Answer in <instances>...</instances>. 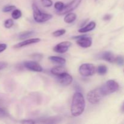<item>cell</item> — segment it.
Here are the masks:
<instances>
[{"mask_svg":"<svg viewBox=\"0 0 124 124\" xmlns=\"http://www.w3.org/2000/svg\"><path fill=\"white\" fill-rule=\"evenodd\" d=\"M85 107V102L84 96L79 92H76L73 97L71 105V113L73 116L77 117L82 115Z\"/></svg>","mask_w":124,"mask_h":124,"instance_id":"1","label":"cell"},{"mask_svg":"<svg viewBox=\"0 0 124 124\" xmlns=\"http://www.w3.org/2000/svg\"><path fill=\"white\" fill-rule=\"evenodd\" d=\"M119 88L118 83L114 80H108L104 85L100 87L103 96H107L118 90Z\"/></svg>","mask_w":124,"mask_h":124,"instance_id":"2","label":"cell"},{"mask_svg":"<svg viewBox=\"0 0 124 124\" xmlns=\"http://www.w3.org/2000/svg\"><path fill=\"white\" fill-rule=\"evenodd\" d=\"M33 11L34 19L38 23H44L52 18V15L41 12L36 5L33 4Z\"/></svg>","mask_w":124,"mask_h":124,"instance_id":"3","label":"cell"},{"mask_svg":"<svg viewBox=\"0 0 124 124\" xmlns=\"http://www.w3.org/2000/svg\"><path fill=\"white\" fill-rule=\"evenodd\" d=\"M103 96L100 88H98L90 91L87 95V99L91 104H96L101 100Z\"/></svg>","mask_w":124,"mask_h":124,"instance_id":"4","label":"cell"},{"mask_svg":"<svg viewBox=\"0 0 124 124\" xmlns=\"http://www.w3.org/2000/svg\"><path fill=\"white\" fill-rule=\"evenodd\" d=\"M79 73L85 77L93 76L96 72V68L93 64L86 63L83 64L79 67Z\"/></svg>","mask_w":124,"mask_h":124,"instance_id":"5","label":"cell"},{"mask_svg":"<svg viewBox=\"0 0 124 124\" xmlns=\"http://www.w3.org/2000/svg\"><path fill=\"white\" fill-rule=\"evenodd\" d=\"M73 39H77L76 43L81 47L83 48H88L92 44V39L91 38L87 37V35H82L73 37Z\"/></svg>","mask_w":124,"mask_h":124,"instance_id":"6","label":"cell"},{"mask_svg":"<svg viewBox=\"0 0 124 124\" xmlns=\"http://www.w3.org/2000/svg\"><path fill=\"white\" fill-rule=\"evenodd\" d=\"M81 1H82V0H73L68 5L64 6V7L61 10L58 11V14L59 15H65L66 13L74 10L75 8L78 7Z\"/></svg>","mask_w":124,"mask_h":124,"instance_id":"7","label":"cell"},{"mask_svg":"<svg viewBox=\"0 0 124 124\" xmlns=\"http://www.w3.org/2000/svg\"><path fill=\"white\" fill-rule=\"evenodd\" d=\"M71 46V43L69 41H64L57 44L54 47L53 50L55 52L59 53H64L69 50V48Z\"/></svg>","mask_w":124,"mask_h":124,"instance_id":"8","label":"cell"},{"mask_svg":"<svg viewBox=\"0 0 124 124\" xmlns=\"http://www.w3.org/2000/svg\"><path fill=\"white\" fill-rule=\"evenodd\" d=\"M58 81L61 85L67 86L70 85L73 81V78L67 72L58 76Z\"/></svg>","mask_w":124,"mask_h":124,"instance_id":"9","label":"cell"},{"mask_svg":"<svg viewBox=\"0 0 124 124\" xmlns=\"http://www.w3.org/2000/svg\"><path fill=\"white\" fill-rule=\"evenodd\" d=\"M24 65L25 68L29 70L36 72H41L42 71V68L39 64L35 61H25Z\"/></svg>","mask_w":124,"mask_h":124,"instance_id":"10","label":"cell"},{"mask_svg":"<svg viewBox=\"0 0 124 124\" xmlns=\"http://www.w3.org/2000/svg\"><path fill=\"white\" fill-rule=\"evenodd\" d=\"M41 41V39L39 38H31L29 39L25 40V41L21 42L17 44L16 45L14 46L15 48H21V47H24V46H29V45L33 44L38 43V42Z\"/></svg>","mask_w":124,"mask_h":124,"instance_id":"11","label":"cell"},{"mask_svg":"<svg viewBox=\"0 0 124 124\" xmlns=\"http://www.w3.org/2000/svg\"><path fill=\"white\" fill-rule=\"evenodd\" d=\"M101 58L111 63L115 62L116 60V57L110 52H105L102 53L101 55Z\"/></svg>","mask_w":124,"mask_h":124,"instance_id":"12","label":"cell"},{"mask_svg":"<svg viewBox=\"0 0 124 124\" xmlns=\"http://www.w3.org/2000/svg\"><path fill=\"white\" fill-rule=\"evenodd\" d=\"M67 72V70L62 66H57L53 68L51 70V73L53 75H56V76H59L64 73Z\"/></svg>","mask_w":124,"mask_h":124,"instance_id":"13","label":"cell"},{"mask_svg":"<svg viewBox=\"0 0 124 124\" xmlns=\"http://www.w3.org/2000/svg\"><path fill=\"white\" fill-rule=\"evenodd\" d=\"M96 27V23L94 21L90 22L88 25L84 27L81 28V29H79L78 31L80 33H87L90 31H92L93 29L95 28Z\"/></svg>","mask_w":124,"mask_h":124,"instance_id":"14","label":"cell"},{"mask_svg":"<svg viewBox=\"0 0 124 124\" xmlns=\"http://www.w3.org/2000/svg\"><path fill=\"white\" fill-rule=\"evenodd\" d=\"M48 59L53 62L59 64V65H64V64H65V62H66L64 58L59 56H50Z\"/></svg>","mask_w":124,"mask_h":124,"instance_id":"15","label":"cell"},{"mask_svg":"<svg viewBox=\"0 0 124 124\" xmlns=\"http://www.w3.org/2000/svg\"><path fill=\"white\" fill-rule=\"evenodd\" d=\"M76 18V15L73 13H70L64 18V21L67 23H71L75 21Z\"/></svg>","mask_w":124,"mask_h":124,"instance_id":"16","label":"cell"},{"mask_svg":"<svg viewBox=\"0 0 124 124\" xmlns=\"http://www.w3.org/2000/svg\"><path fill=\"white\" fill-rule=\"evenodd\" d=\"M34 34V32L32 31H24V32H22L19 34V38L21 39H24L27 38L31 36Z\"/></svg>","mask_w":124,"mask_h":124,"instance_id":"17","label":"cell"},{"mask_svg":"<svg viewBox=\"0 0 124 124\" xmlns=\"http://www.w3.org/2000/svg\"><path fill=\"white\" fill-rule=\"evenodd\" d=\"M22 16V12L19 9H15L12 13V16L14 19H18Z\"/></svg>","mask_w":124,"mask_h":124,"instance_id":"18","label":"cell"},{"mask_svg":"<svg viewBox=\"0 0 124 124\" xmlns=\"http://www.w3.org/2000/svg\"><path fill=\"white\" fill-rule=\"evenodd\" d=\"M97 71L101 75H104L107 72V67L104 65H99L97 69Z\"/></svg>","mask_w":124,"mask_h":124,"instance_id":"19","label":"cell"},{"mask_svg":"<svg viewBox=\"0 0 124 124\" xmlns=\"http://www.w3.org/2000/svg\"><path fill=\"white\" fill-rule=\"evenodd\" d=\"M8 116V113L4 107L0 104V117H4Z\"/></svg>","mask_w":124,"mask_h":124,"instance_id":"20","label":"cell"},{"mask_svg":"<svg viewBox=\"0 0 124 124\" xmlns=\"http://www.w3.org/2000/svg\"><path fill=\"white\" fill-rule=\"evenodd\" d=\"M65 32H66V31H65V29H61V30H58L54 31L53 33V35L54 37H59V36L64 35L65 33Z\"/></svg>","mask_w":124,"mask_h":124,"instance_id":"21","label":"cell"},{"mask_svg":"<svg viewBox=\"0 0 124 124\" xmlns=\"http://www.w3.org/2000/svg\"><path fill=\"white\" fill-rule=\"evenodd\" d=\"M13 21L12 19H7L4 22V27L7 29H10L13 25Z\"/></svg>","mask_w":124,"mask_h":124,"instance_id":"22","label":"cell"},{"mask_svg":"<svg viewBox=\"0 0 124 124\" xmlns=\"http://www.w3.org/2000/svg\"><path fill=\"white\" fill-rule=\"evenodd\" d=\"M54 7L56 9L58 10V11H61L64 7V4L63 2L58 1V2H56L54 4Z\"/></svg>","mask_w":124,"mask_h":124,"instance_id":"23","label":"cell"},{"mask_svg":"<svg viewBox=\"0 0 124 124\" xmlns=\"http://www.w3.org/2000/svg\"><path fill=\"white\" fill-rule=\"evenodd\" d=\"M41 2L42 5L46 7H51L53 5V2L52 0H41Z\"/></svg>","mask_w":124,"mask_h":124,"instance_id":"24","label":"cell"},{"mask_svg":"<svg viewBox=\"0 0 124 124\" xmlns=\"http://www.w3.org/2000/svg\"><path fill=\"white\" fill-rule=\"evenodd\" d=\"M115 62L117 63L119 65H124V58L122 56H117L116 58Z\"/></svg>","mask_w":124,"mask_h":124,"instance_id":"25","label":"cell"},{"mask_svg":"<svg viewBox=\"0 0 124 124\" xmlns=\"http://www.w3.org/2000/svg\"><path fill=\"white\" fill-rule=\"evenodd\" d=\"M15 6H7L2 8V12H9L13 10H15Z\"/></svg>","mask_w":124,"mask_h":124,"instance_id":"26","label":"cell"},{"mask_svg":"<svg viewBox=\"0 0 124 124\" xmlns=\"http://www.w3.org/2000/svg\"><path fill=\"white\" fill-rule=\"evenodd\" d=\"M32 57L37 61L41 60L43 56H42V54H39V53H36V54H34L32 55Z\"/></svg>","mask_w":124,"mask_h":124,"instance_id":"27","label":"cell"},{"mask_svg":"<svg viewBox=\"0 0 124 124\" xmlns=\"http://www.w3.org/2000/svg\"><path fill=\"white\" fill-rule=\"evenodd\" d=\"M7 44H0V53L4 52L7 48Z\"/></svg>","mask_w":124,"mask_h":124,"instance_id":"28","label":"cell"},{"mask_svg":"<svg viewBox=\"0 0 124 124\" xmlns=\"http://www.w3.org/2000/svg\"><path fill=\"white\" fill-rule=\"evenodd\" d=\"M7 66V64L6 62H3V61L0 62V70L5 69Z\"/></svg>","mask_w":124,"mask_h":124,"instance_id":"29","label":"cell"},{"mask_svg":"<svg viewBox=\"0 0 124 124\" xmlns=\"http://www.w3.org/2000/svg\"><path fill=\"white\" fill-rule=\"evenodd\" d=\"M22 123L23 124H35V122H34L32 120H24V121H21Z\"/></svg>","mask_w":124,"mask_h":124,"instance_id":"30","label":"cell"},{"mask_svg":"<svg viewBox=\"0 0 124 124\" xmlns=\"http://www.w3.org/2000/svg\"><path fill=\"white\" fill-rule=\"evenodd\" d=\"M111 15L110 14H107L106 15H105L104 16V18H103V19H104V20L105 21H108V20H110V19H111Z\"/></svg>","mask_w":124,"mask_h":124,"instance_id":"31","label":"cell"},{"mask_svg":"<svg viewBox=\"0 0 124 124\" xmlns=\"http://www.w3.org/2000/svg\"><path fill=\"white\" fill-rule=\"evenodd\" d=\"M121 110H122V112H124V102L123 103L122 105V107H121Z\"/></svg>","mask_w":124,"mask_h":124,"instance_id":"32","label":"cell"}]
</instances>
